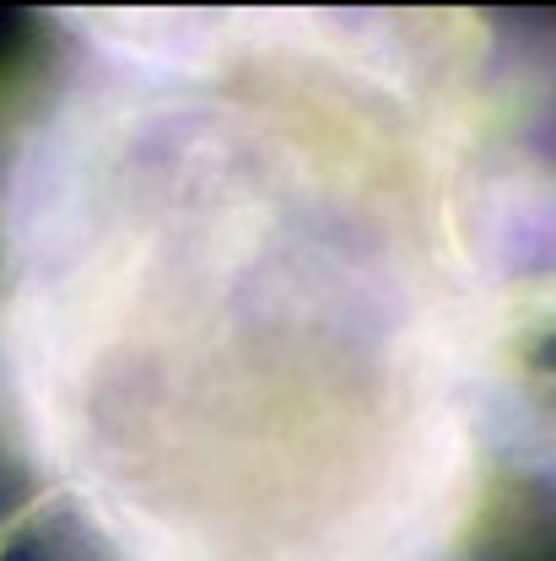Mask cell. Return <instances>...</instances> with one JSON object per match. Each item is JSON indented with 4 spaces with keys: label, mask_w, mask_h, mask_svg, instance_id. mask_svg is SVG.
I'll return each instance as SVG.
<instances>
[{
    "label": "cell",
    "mask_w": 556,
    "mask_h": 561,
    "mask_svg": "<svg viewBox=\"0 0 556 561\" xmlns=\"http://www.w3.org/2000/svg\"><path fill=\"white\" fill-rule=\"evenodd\" d=\"M0 561H556V16H49Z\"/></svg>",
    "instance_id": "obj_1"
}]
</instances>
